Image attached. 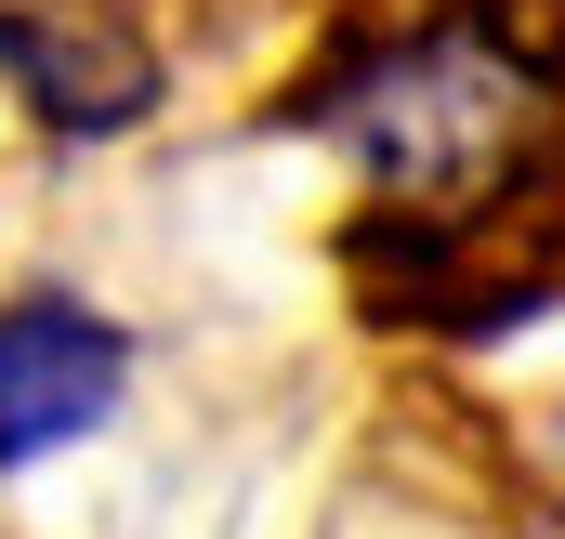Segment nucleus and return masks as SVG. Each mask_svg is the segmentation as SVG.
<instances>
[{"label":"nucleus","mask_w":565,"mask_h":539,"mask_svg":"<svg viewBox=\"0 0 565 539\" xmlns=\"http://www.w3.org/2000/svg\"><path fill=\"white\" fill-rule=\"evenodd\" d=\"M553 13H565V0H553Z\"/></svg>","instance_id":"obj_4"},{"label":"nucleus","mask_w":565,"mask_h":539,"mask_svg":"<svg viewBox=\"0 0 565 539\" xmlns=\"http://www.w3.org/2000/svg\"><path fill=\"white\" fill-rule=\"evenodd\" d=\"M171 93V53L132 0H0V106L40 145L93 158V145H132Z\"/></svg>","instance_id":"obj_2"},{"label":"nucleus","mask_w":565,"mask_h":539,"mask_svg":"<svg viewBox=\"0 0 565 539\" xmlns=\"http://www.w3.org/2000/svg\"><path fill=\"white\" fill-rule=\"evenodd\" d=\"M145 342L93 289H13L0 303V474H40L66 447H93L132 408Z\"/></svg>","instance_id":"obj_3"},{"label":"nucleus","mask_w":565,"mask_h":539,"mask_svg":"<svg viewBox=\"0 0 565 539\" xmlns=\"http://www.w3.org/2000/svg\"><path fill=\"white\" fill-rule=\"evenodd\" d=\"M289 133L355 158L369 211H422L487 237L565 171V13L553 0H395L355 13L316 80L289 93Z\"/></svg>","instance_id":"obj_1"}]
</instances>
